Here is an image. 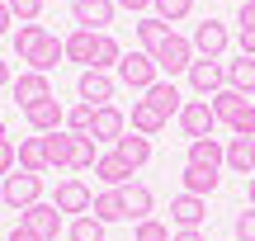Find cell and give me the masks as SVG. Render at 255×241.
Masks as SVG:
<instances>
[{
    "label": "cell",
    "instance_id": "1",
    "mask_svg": "<svg viewBox=\"0 0 255 241\" xmlns=\"http://www.w3.org/2000/svg\"><path fill=\"white\" fill-rule=\"evenodd\" d=\"M114 71H119V81L128 85V90H142V95L151 90L156 81H161V66H156L151 52H123Z\"/></svg>",
    "mask_w": 255,
    "mask_h": 241
},
{
    "label": "cell",
    "instance_id": "2",
    "mask_svg": "<svg viewBox=\"0 0 255 241\" xmlns=\"http://www.w3.org/2000/svg\"><path fill=\"white\" fill-rule=\"evenodd\" d=\"M0 199H5V208H33V204H43V180L38 175H28V170H9L5 180H0Z\"/></svg>",
    "mask_w": 255,
    "mask_h": 241
},
{
    "label": "cell",
    "instance_id": "3",
    "mask_svg": "<svg viewBox=\"0 0 255 241\" xmlns=\"http://www.w3.org/2000/svg\"><path fill=\"white\" fill-rule=\"evenodd\" d=\"M156 66H161V76H170V81H175V76H189V66H194V57H199V52H194V43H189V38H180V33H170V38H165V43L161 47H156Z\"/></svg>",
    "mask_w": 255,
    "mask_h": 241
},
{
    "label": "cell",
    "instance_id": "4",
    "mask_svg": "<svg viewBox=\"0 0 255 241\" xmlns=\"http://www.w3.org/2000/svg\"><path fill=\"white\" fill-rule=\"evenodd\" d=\"M114 14H119V5H114V0H71L76 28H90V33H109Z\"/></svg>",
    "mask_w": 255,
    "mask_h": 241
},
{
    "label": "cell",
    "instance_id": "5",
    "mask_svg": "<svg viewBox=\"0 0 255 241\" xmlns=\"http://www.w3.org/2000/svg\"><path fill=\"white\" fill-rule=\"evenodd\" d=\"M180 128H184V137H189V142L213 137V132H218V114H213V104H208V100H184Z\"/></svg>",
    "mask_w": 255,
    "mask_h": 241
},
{
    "label": "cell",
    "instance_id": "6",
    "mask_svg": "<svg viewBox=\"0 0 255 241\" xmlns=\"http://www.w3.org/2000/svg\"><path fill=\"white\" fill-rule=\"evenodd\" d=\"M194 52L199 57H213V62H222V52H227V43H232V33H227V24L222 19H203V24H194Z\"/></svg>",
    "mask_w": 255,
    "mask_h": 241
},
{
    "label": "cell",
    "instance_id": "7",
    "mask_svg": "<svg viewBox=\"0 0 255 241\" xmlns=\"http://www.w3.org/2000/svg\"><path fill=\"white\" fill-rule=\"evenodd\" d=\"M19 227H28L38 241H57V232H62V208L57 204H33L19 213Z\"/></svg>",
    "mask_w": 255,
    "mask_h": 241
},
{
    "label": "cell",
    "instance_id": "8",
    "mask_svg": "<svg viewBox=\"0 0 255 241\" xmlns=\"http://www.w3.org/2000/svg\"><path fill=\"white\" fill-rule=\"evenodd\" d=\"M114 90H119V81H114L109 71H95V66H85L81 71V81H76V95H81V104H109L114 100Z\"/></svg>",
    "mask_w": 255,
    "mask_h": 241
},
{
    "label": "cell",
    "instance_id": "9",
    "mask_svg": "<svg viewBox=\"0 0 255 241\" xmlns=\"http://www.w3.org/2000/svg\"><path fill=\"white\" fill-rule=\"evenodd\" d=\"M189 85H194L199 95H218V90H227V62L194 57V66H189Z\"/></svg>",
    "mask_w": 255,
    "mask_h": 241
},
{
    "label": "cell",
    "instance_id": "10",
    "mask_svg": "<svg viewBox=\"0 0 255 241\" xmlns=\"http://www.w3.org/2000/svg\"><path fill=\"white\" fill-rule=\"evenodd\" d=\"M9 90H14L19 109H33V104L52 100V81H47L43 71H19V81H9Z\"/></svg>",
    "mask_w": 255,
    "mask_h": 241
},
{
    "label": "cell",
    "instance_id": "11",
    "mask_svg": "<svg viewBox=\"0 0 255 241\" xmlns=\"http://www.w3.org/2000/svg\"><path fill=\"white\" fill-rule=\"evenodd\" d=\"M57 208H62V213H76V218H85L90 213V204H95V194H90V185H85V180H62V185H57V199H52Z\"/></svg>",
    "mask_w": 255,
    "mask_h": 241
},
{
    "label": "cell",
    "instance_id": "12",
    "mask_svg": "<svg viewBox=\"0 0 255 241\" xmlns=\"http://www.w3.org/2000/svg\"><path fill=\"white\" fill-rule=\"evenodd\" d=\"M123 132H128L123 109H119V104H100V109H95V128H90V137H95V142H119Z\"/></svg>",
    "mask_w": 255,
    "mask_h": 241
},
{
    "label": "cell",
    "instance_id": "13",
    "mask_svg": "<svg viewBox=\"0 0 255 241\" xmlns=\"http://www.w3.org/2000/svg\"><path fill=\"white\" fill-rule=\"evenodd\" d=\"M24 119H28V128H33V132H43V137H47V132H57L66 123V109L57 100H43V104H33V109H24Z\"/></svg>",
    "mask_w": 255,
    "mask_h": 241
},
{
    "label": "cell",
    "instance_id": "14",
    "mask_svg": "<svg viewBox=\"0 0 255 241\" xmlns=\"http://www.w3.org/2000/svg\"><path fill=\"white\" fill-rule=\"evenodd\" d=\"M95 175L104 180L109 189H123V185H132V166L119 156V151H104L100 161H95Z\"/></svg>",
    "mask_w": 255,
    "mask_h": 241
},
{
    "label": "cell",
    "instance_id": "15",
    "mask_svg": "<svg viewBox=\"0 0 255 241\" xmlns=\"http://www.w3.org/2000/svg\"><path fill=\"white\" fill-rule=\"evenodd\" d=\"M222 156H227V147H222L218 137H199V142H189V156H184V166L222 170Z\"/></svg>",
    "mask_w": 255,
    "mask_h": 241
},
{
    "label": "cell",
    "instance_id": "16",
    "mask_svg": "<svg viewBox=\"0 0 255 241\" xmlns=\"http://www.w3.org/2000/svg\"><path fill=\"white\" fill-rule=\"evenodd\" d=\"M208 104H213V114H218V123H227V128H232V123L246 114V104H251V100H246L241 90H232V85H227V90L208 95Z\"/></svg>",
    "mask_w": 255,
    "mask_h": 241
},
{
    "label": "cell",
    "instance_id": "17",
    "mask_svg": "<svg viewBox=\"0 0 255 241\" xmlns=\"http://www.w3.org/2000/svg\"><path fill=\"white\" fill-rule=\"evenodd\" d=\"M119 199H123V213L132 218V223H142V218H151V208H156L151 189H146V185H137V180H132V185H123V189H119Z\"/></svg>",
    "mask_w": 255,
    "mask_h": 241
},
{
    "label": "cell",
    "instance_id": "18",
    "mask_svg": "<svg viewBox=\"0 0 255 241\" xmlns=\"http://www.w3.org/2000/svg\"><path fill=\"white\" fill-rule=\"evenodd\" d=\"M19 170H28V175H43L47 170V137L43 132H33V137L19 142Z\"/></svg>",
    "mask_w": 255,
    "mask_h": 241
},
{
    "label": "cell",
    "instance_id": "19",
    "mask_svg": "<svg viewBox=\"0 0 255 241\" xmlns=\"http://www.w3.org/2000/svg\"><path fill=\"white\" fill-rule=\"evenodd\" d=\"M114 151H119L132 170H142L146 161H151V137H142V132H123V137L114 142Z\"/></svg>",
    "mask_w": 255,
    "mask_h": 241
},
{
    "label": "cell",
    "instance_id": "20",
    "mask_svg": "<svg viewBox=\"0 0 255 241\" xmlns=\"http://www.w3.org/2000/svg\"><path fill=\"white\" fill-rule=\"evenodd\" d=\"M170 33H175V28L165 24L161 14H142V19H137V43H142V52H156Z\"/></svg>",
    "mask_w": 255,
    "mask_h": 241
},
{
    "label": "cell",
    "instance_id": "21",
    "mask_svg": "<svg viewBox=\"0 0 255 241\" xmlns=\"http://www.w3.org/2000/svg\"><path fill=\"white\" fill-rule=\"evenodd\" d=\"M203 213H208V199H199V194H180V199H170V218H175L180 227H199Z\"/></svg>",
    "mask_w": 255,
    "mask_h": 241
},
{
    "label": "cell",
    "instance_id": "22",
    "mask_svg": "<svg viewBox=\"0 0 255 241\" xmlns=\"http://www.w3.org/2000/svg\"><path fill=\"white\" fill-rule=\"evenodd\" d=\"M161 128H165V114L156 109L151 100H132V132H142V137H156Z\"/></svg>",
    "mask_w": 255,
    "mask_h": 241
},
{
    "label": "cell",
    "instance_id": "23",
    "mask_svg": "<svg viewBox=\"0 0 255 241\" xmlns=\"http://www.w3.org/2000/svg\"><path fill=\"white\" fill-rule=\"evenodd\" d=\"M47 170H71V128L47 132Z\"/></svg>",
    "mask_w": 255,
    "mask_h": 241
},
{
    "label": "cell",
    "instance_id": "24",
    "mask_svg": "<svg viewBox=\"0 0 255 241\" xmlns=\"http://www.w3.org/2000/svg\"><path fill=\"white\" fill-rule=\"evenodd\" d=\"M62 57H66V43L47 33V38H43V47H38V52L28 57V71H43V76H47L52 66H62Z\"/></svg>",
    "mask_w": 255,
    "mask_h": 241
},
{
    "label": "cell",
    "instance_id": "25",
    "mask_svg": "<svg viewBox=\"0 0 255 241\" xmlns=\"http://www.w3.org/2000/svg\"><path fill=\"white\" fill-rule=\"evenodd\" d=\"M184 194H199V199H208L213 189H218V180H222V170H203V166H184Z\"/></svg>",
    "mask_w": 255,
    "mask_h": 241
},
{
    "label": "cell",
    "instance_id": "26",
    "mask_svg": "<svg viewBox=\"0 0 255 241\" xmlns=\"http://www.w3.org/2000/svg\"><path fill=\"white\" fill-rule=\"evenodd\" d=\"M142 100H151L156 109L165 114V119H170V114H180V109H184V100H180V90H175V81H165V76H161V81H156L151 90L142 95Z\"/></svg>",
    "mask_w": 255,
    "mask_h": 241
},
{
    "label": "cell",
    "instance_id": "27",
    "mask_svg": "<svg viewBox=\"0 0 255 241\" xmlns=\"http://www.w3.org/2000/svg\"><path fill=\"white\" fill-rule=\"evenodd\" d=\"M227 85L241 95H255V57H237L227 62Z\"/></svg>",
    "mask_w": 255,
    "mask_h": 241
},
{
    "label": "cell",
    "instance_id": "28",
    "mask_svg": "<svg viewBox=\"0 0 255 241\" xmlns=\"http://www.w3.org/2000/svg\"><path fill=\"white\" fill-rule=\"evenodd\" d=\"M90 213L100 218L104 227H109V223H123V218H128V213H123V199H119V189H104V194H95Z\"/></svg>",
    "mask_w": 255,
    "mask_h": 241
},
{
    "label": "cell",
    "instance_id": "29",
    "mask_svg": "<svg viewBox=\"0 0 255 241\" xmlns=\"http://www.w3.org/2000/svg\"><path fill=\"white\" fill-rule=\"evenodd\" d=\"M100 151H95V137L90 132H71V170H95Z\"/></svg>",
    "mask_w": 255,
    "mask_h": 241
},
{
    "label": "cell",
    "instance_id": "30",
    "mask_svg": "<svg viewBox=\"0 0 255 241\" xmlns=\"http://www.w3.org/2000/svg\"><path fill=\"white\" fill-rule=\"evenodd\" d=\"M43 38H47L43 24H19V33H14V52H19V62H28V57L43 47Z\"/></svg>",
    "mask_w": 255,
    "mask_h": 241
},
{
    "label": "cell",
    "instance_id": "31",
    "mask_svg": "<svg viewBox=\"0 0 255 241\" xmlns=\"http://www.w3.org/2000/svg\"><path fill=\"white\" fill-rule=\"evenodd\" d=\"M119 57H123V47L114 43L109 33H95V71H114V66H119Z\"/></svg>",
    "mask_w": 255,
    "mask_h": 241
},
{
    "label": "cell",
    "instance_id": "32",
    "mask_svg": "<svg viewBox=\"0 0 255 241\" xmlns=\"http://www.w3.org/2000/svg\"><path fill=\"white\" fill-rule=\"evenodd\" d=\"M66 57H71V62H81V66L95 62V33H90V28H76V33L66 38Z\"/></svg>",
    "mask_w": 255,
    "mask_h": 241
},
{
    "label": "cell",
    "instance_id": "33",
    "mask_svg": "<svg viewBox=\"0 0 255 241\" xmlns=\"http://www.w3.org/2000/svg\"><path fill=\"white\" fill-rule=\"evenodd\" d=\"M222 166H232L237 175H251V137H232L227 142V156H222Z\"/></svg>",
    "mask_w": 255,
    "mask_h": 241
},
{
    "label": "cell",
    "instance_id": "34",
    "mask_svg": "<svg viewBox=\"0 0 255 241\" xmlns=\"http://www.w3.org/2000/svg\"><path fill=\"white\" fill-rule=\"evenodd\" d=\"M66 232H71V241H104V223L95 213H85V218H76Z\"/></svg>",
    "mask_w": 255,
    "mask_h": 241
},
{
    "label": "cell",
    "instance_id": "35",
    "mask_svg": "<svg viewBox=\"0 0 255 241\" xmlns=\"http://www.w3.org/2000/svg\"><path fill=\"white\" fill-rule=\"evenodd\" d=\"M151 9L165 19V24H180V19H189L194 0H151Z\"/></svg>",
    "mask_w": 255,
    "mask_h": 241
},
{
    "label": "cell",
    "instance_id": "36",
    "mask_svg": "<svg viewBox=\"0 0 255 241\" xmlns=\"http://www.w3.org/2000/svg\"><path fill=\"white\" fill-rule=\"evenodd\" d=\"M66 128H71V132H90L95 128V104H76V109H66Z\"/></svg>",
    "mask_w": 255,
    "mask_h": 241
},
{
    "label": "cell",
    "instance_id": "37",
    "mask_svg": "<svg viewBox=\"0 0 255 241\" xmlns=\"http://www.w3.org/2000/svg\"><path fill=\"white\" fill-rule=\"evenodd\" d=\"M9 14H14V24H33L38 14H43V0H5Z\"/></svg>",
    "mask_w": 255,
    "mask_h": 241
},
{
    "label": "cell",
    "instance_id": "38",
    "mask_svg": "<svg viewBox=\"0 0 255 241\" xmlns=\"http://www.w3.org/2000/svg\"><path fill=\"white\" fill-rule=\"evenodd\" d=\"M137 241H170V227L156 223V218H142L137 223Z\"/></svg>",
    "mask_w": 255,
    "mask_h": 241
},
{
    "label": "cell",
    "instance_id": "39",
    "mask_svg": "<svg viewBox=\"0 0 255 241\" xmlns=\"http://www.w3.org/2000/svg\"><path fill=\"white\" fill-rule=\"evenodd\" d=\"M9 170H19V142H0V180L9 175Z\"/></svg>",
    "mask_w": 255,
    "mask_h": 241
},
{
    "label": "cell",
    "instance_id": "40",
    "mask_svg": "<svg viewBox=\"0 0 255 241\" xmlns=\"http://www.w3.org/2000/svg\"><path fill=\"white\" fill-rule=\"evenodd\" d=\"M232 232H237V241H255V208L237 218V227H232Z\"/></svg>",
    "mask_w": 255,
    "mask_h": 241
},
{
    "label": "cell",
    "instance_id": "41",
    "mask_svg": "<svg viewBox=\"0 0 255 241\" xmlns=\"http://www.w3.org/2000/svg\"><path fill=\"white\" fill-rule=\"evenodd\" d=\"M237 24L241 28H255V0H241V5H237Z\"/></svg>",
    "mask_w": 255,
    "mask_h": 241
},
{
    "label": "cell",
    "instance_id": "42",
    "mask_svg": "<svg viewBox=\"0 0 255 241\" xmlns=\"http://www.w3.org/2000/svg\"><path fill=\"white\" fill-rule=\"evenodd\" d=\"M237 47H241V57H255V28H241V33H237Z\"/></svg>",
    "mask_w": 255,
    "mask_h": 241
},
{
    "label": "cell",
    "instance_id": "43",
    "mask_svg": "<svg viewBox=\"0 0 255 241\" xmlns=\"http://www.w3.org/2000/svg\"><path fill=\"white\" fill-rule=\"evenodd\" d=\"M170 241H208V237H203V227H180Z\"/></svg>",
    "mask_w": 255,
    "mask_h": 241
},
{
    "label": "cell",
    "instance_id": "44",
    "mask_svg": "<svg viewBox=\"0 0 255 241\" xmlns=\"http://www.w3.org/2000/svg\"><path fill=\"white\" fill-rule=\"evenodd\" d=\"M119 9H132V14H142V9H151V0H114Z\"/></svg>",
    "mask_w": 255,
    "mask_h": 241
},
{
    "label": "cell",
    "instance_id": "45",
    "mask_svg": "<svg viewBox=\"0 0 255 241\" xmlns=\"http://www.w3.org/2000/svg\"><path fill=\"white\" fill-rule=\"evenodd\" d=\"M9 24H14V14H9V5L0 0V33H9Z\"/></svg>",
    "mask_w": 255,
    "mask_h": 241
},
{
    "label": "cell",
    "instance_id": "46",
    "mask_svg": "<svg viewBox=\"0 0 255 241\" xmlns=\"http://www.w3.org/2000/svg\"><path fill=\"white\" fill-rule=\"evenodd\" d=\"M5 241H38V237H33V232H28V227H14V232H9Z\"/></svg>",
    "mask_w": 255,
    "mask_h": 241
},
{
    "label": "cell",
    "instance_id": "47",
    "mask_svg": "<svg viewBox=\"0 0 255 241\" xmlns=\"http://www.w3.org/2000/svg\"><path fill=\"white\" fill-rule=\"evenodd\" d=\"M246 199H251V208H255V175L246 180Z\"/></svg>",
    "mask_w": 255,
    "mask_h": 241
},
{
    "label": "cell",
    "instance_id": "48",
    "mask_svg": "<svg viewBox=\"0 0 255 241\" xmlns=\"http://www.w3.org/2000/svg\"><path fill=\"white\" fill-rule=\"evenodd\" d=\"M0 85H9V62H0Z\"/></svg>",
    "mask_w": 255,
    "mask_h": 241
},
{
    "label": "cell",
    "instance_id": "49",
    "mask_svg": "<svg viewBox=\"0 0 255 241\" xmlns=\"http://www.w3.org/2000/svg\"><path fill=\"white\" fill-rule=\"evenodd\" d=\"M251 166H255V137H251ZM251 175H255V170H251Z\"/></svg>",
    "mask_w": 255,
    "mask_h": 241
},
{
    "label": "cell",
    "instance_id": "50",
    "mask_svg": "<svg viewBox=\"0 0 255 241\" xmlns=\"http://www.w3.org/2000/svg\"><path fill=\"white\" fill-rule=\"evenodd\" d=\"M0 142H5V123H0Z\"/></svg>",
    "mask_w": 255,
    "mask_h": 241
},
{
    "label": "cell",
    "instance_id": "51",
    "mask_svg": "<svg viewBox=\"0 0 255 241\" xmlns=\"http://www.w3.org/2000/svg\"><path fill=\"white\" fill-rule=\"evenodd\" d=\"M237 5H241V0H237Z\"/></svg>",
    "mask_w": 255,
    "mask_h": 241
}]
</instances>
